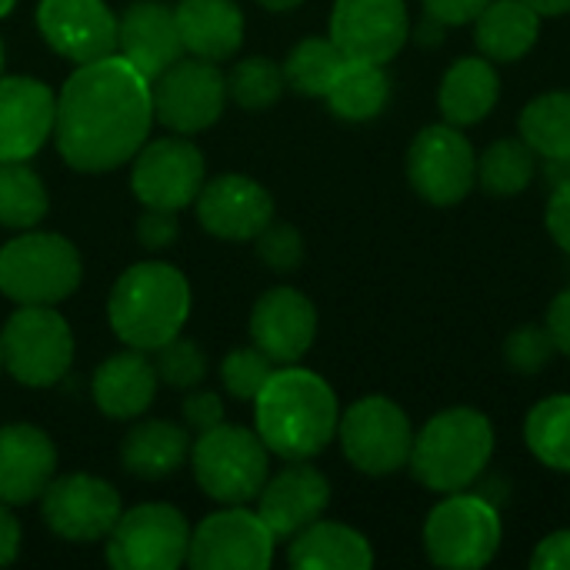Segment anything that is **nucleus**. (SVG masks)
Here are the masks:
<instances>
[{"mask_svg":"<svg viewBox=\"0 0 570 570\" xmlns=\"http://www.w3.org/2000/svg\"><path fill=\"white\" fill-rule=\"evenodd\" d=\"M150 124V80L120 53L80 63L57 94V150L80 174H104L134 160Z\"/></svg>","mask_w":570,"mask_h":570,"instance_id":"nucleus-1","label":"nucleus"},{"mask_svg":"<svg viewBox=\"0 0 570 570\" xmlns=\"http://www.w3.org/2000/svg\"><path fill=\"white\" fill-rule=\"evenodd\" d=\"M257 438L284 461H311L337 438V394L304 367L284 364L254 397Z\"/></svg>","mask_w":570,"mask_h":570,"instance_id":"nucleus-2","label":"nucleus"},{"mask_svg":"<svg viewBox=\"0 0 570 570\" xmlns=\"http://www.w3.org/2000/svg\"><path fill=\"white\" fill-rule=\"evenodd\" d=\"M107 317L127 347L157 351L184 331L190 317V284L174 264L140 261L117 277Z\"/></svg>","mask_w":570,"mask_h":570,"instance_id":"nucleus-3","label":"nucleus"},{"mask_svg":"<svg viewBox=\"0 0 570 570\" xmlns=\"http://www.w3.org/2000/svg\"><path fill=\"white\" fill-rule=\"evenodd\" d=\"M494 458V428L474 407L434 414L411 448V474L438 494L468 491Z\"/></svg>","mask_w":570,"mask_h":570,"instance_id":"nucleus-4","label":"nucleus"},{"mask_svg":"<svg viewBox=\"0 0 570 570\" xmlns=\"http://www.w3.org/2000/svg\"><path fill=\"white\" fill-rule=\"evenodd\" d=\"M77 247L47 230H23L0 247V294L13 304H57L80 284Z\"/></svg>","mask_w":570,"mask_h":570,"instance_id":"nucleus-5","label":"nucleus"},{"mask_svg":"<svg viewBox=\"0 0 570 570\" xmlns=\"http://www.w3.org/2000/svg\"><path fill=\"white\" fill-rule=\"evenodd\" d=\"M504 528L498 508L468 491L444 494V501L428 514L424 551L431 564L448 570H478L494 561Z\"/></svg>","mask_w":570,"mask_h":570,"instance_id":"nucleus-6","label":"nucleus"},{"mask_svg":"<svg viewBox=\"0 0 570 570\" xmlns=\"http://www.w3.org/2000/svg\"><path fill=\"white\" fill-rule=\"evenodd\" d=\"M267 444L234 424H217L200 431L197 444L190 448V464L200 491L220 504H247L257 501L261 488L267 484Z\"/></svg>","mask_w":570,"mask_h":570,"instance_id":"nucleus-7","label":"nucleus"},{"mask_svg":"<svg viewBox=\"0 0 570 570\" xmlns=\"http://www.w3.org/2000/svg\"><path fill=\"white\" fill-rule=\"evenodd\" d=\"M3 367L23 387H53L73 364L70 324L50 304H20L0 331Z\"/></svg>","mask_w":570,"mask_h":570,"instance_id":"nucleus-8","label":"nucleus"},{"mask_svg":"<svg viewBox=\"0 0 570 570\" xmlns=\"http://www.w3.org/2000/svg\"><path fill=\"white\" fill-rule=\"evenodd\" d=\"M344 458L371 478H387L411 461L414 431L407 414L387 397H364L337 421Z\"/></svg>","mask_w":570,"mask_h":570,"instance_id":"nucleus-9","label":"nucleus"},{"mask_svg":"<svg viewBox=\"0 0 570 570\" xmlns=\"http://www.w3.org/2000/svg\"><path fill=\"white\" fill-rule=\"evenodd\" d=\"M407 180L434 207L461 204L478 180V157L461 127L448 120L424 127L407 147Z\"/></svg>","mask_w":570,"mask_h":570,"instance_id":"nucleus-10","label":"nucleus"},{"mask_svg":"<svg viewBox=\"0 0 570 570\" xmlns=\"http://www.w3.org/2000/svg\"><path fill=\"white\" fill-rule=\"evenodd\" d=\"M190 551L187 518L170 504H137L117 518L107 561L117 570H177Z\"/></svg>","mask_w":570,"mask_h":570,"instance_id":"nucleus-11","label":"nucleus"},{"mask_svg":"<svg viewBox=\"0 0 570 570\" xmlns=\"http://www.w3.org/2000/svg\"><path fill=\"white\" fill-rule=\"evenodd\" d=\"M150 100L154 120L177 134H197L220 120L227 104V77L214 60L180 57L150 80Z\"/></svg>","mask_w":570,"mask_h":570,"instance_id":"nucleus-12","label":"nucleus"},{"mask_svg":"<svg viewBox=\"0 0 570 570\" xmlns=\"http://www.w3.org/2000/svg\"><path fill=\"white\" fill-rule=\"evenodd\" d=\"M274 534L261 514L227 504L190 534L187 564L194 570H267L274 561Z\"/></svg>","mask_w":570,"mask_h":570,"instance_id":"nucleus-13","label":"nucleus"},{"mask_svg":"<svg viewBox=\"0 0 570 570\" xmlns=\"http://www.w3.org/2000/svg\"><path fill=\"white\" fill-rule=\"evenodd\" d=\"M120 514H124L120 494L107 481L90 474L57 478L40 494V518L63 541H77V544L104 541L110 538Z\"/></svg>","mask_w":570,"mask_h":570,"instance_id":"nucleus-14","label":"nucleus"},{"mask_svg":"<svg viewBox=\"0 0 570 570\" xmlns=\"http://www.w3.org/2000/svg\"><path fill=\"white\" fill-rule=\"evenodd\" d=\"M411 37L404 0H337L331 10V40L347 60L387 63Z\"/></svg>","mask_w":570,"mask_h":570,"instance_id":"nucleus-15","label":"nucleus"},{"mask_svg":"<svg viewBox=\"0 0 570 570\" xmlns=\"http://www.w3.org/2000/svg\"><path fill=\"white\" fill-rule=\"evenodd\" d=\"M130 187L144 207L180 210L194 204L204 187V154L180 137L150 140L137 150Z\"/></svg>","mask_w":570,"mask_h":570,"instance_id":"nucleus-16","label":"nucleus"},{"mask_svg":"<svg viewBox=\"0 0 570 570\" xmlns=\"http://www.w3.org/2000/svg\"><path fill=\"white\" fill-rule=\"evenodd\" d=\"M37 27L43 40L73 63L117 53V17L104 0H40Z\"/></svg>","mask_w":570,"mask_h":570,"instance_id":"nucleus-17","label":"nucleus"},{"mask_svg":"<svg viewBox=\"0 0 570 570\" xmlns=\"http://www.w3.org/2000/svg\"><path fill=\"white\" fill-rule=\"evenodd\" d=\"M197 220L220 240H254L274 220V197L244 174H220L200 187Z\"/></svg>","mask_w":570,"mask_h":570,"instance_id":"nucleus-18","label":"nucleus"},{"mask_svg":"<svg viewBox=\"0 0 570 570\" xmlns=\"http://www.w3.org/2000/svg\"><path fill=\"white\" fill-rule=\"evenodd\" d=\"M250 337L274 364H297L317 337V311L294 287H271L250 311Z\"/></svg>","mask_w":570,"mask_h":570,"instance_id":"nucleus-19","label":"nucleus"},{"mask_svg":"<svg viewBox=\"0 0 570 570\" xmlns=\"http://www.w3.org/2000/svg\"><path fill=\"white\" fill-rule=\"evenodd\" d=\"M57 97L33 77H0V160H30L53 134Z\"/></svg>","mask_w":570,"mask_h":570,"instance_id":"nucleus-20","label":"nucleus"},{"mask_svg":"<svg viewBox=\"0 0 570 570\" xmlns=\"http://www.w3.org/2000/svg\"><path fill=\"white\" fill-rule=\"evenodd\" d=\"M327 504H331V484L307 461H291L257 494V514L277 541L294 538L297 531L314 524L327 511Z\"/></svg>","mask_w":570,"mask_h":570,"instance_id":"nucleus-21","label":"nucleus"},{"mask_svg":"<svg viewBox=\"0 0 570 570\" xmlns=\"http://www.w3.org/2000/svg\"><path fill=\"white\" fill-rule=\"evenodd\" d=\"M117 53L130 60L147 80L160 77L184 57V40L174 20V7L160 0H137L117 20Z\"/></svg>","mask_w":570,"mask_h":570,"instance_id":"nucleus-22","label":"nucleus"},{"mask_svg":"<svg viewBox=\"0 0 570 570\" xmlns=\"http://www.w3.org/2000/svg\"><path fill=\"white\" fill-rule=\"evenodd\" d=\"M57 474V448L33 424L0 428V501L17 508L40 501Z\"/></svg>","mask_w":570,"mask_h":570,"instance_id":"nucleus-23","label":"nucleus"},{"mask_svg":"<svg viewBox=\"0 0 570 570\" xmlns=\"http://www.w3.org/2000/svg\"><path fill=\"white\" fill-rule=\"evenodd\" d=\"M157 367L154 361L130 347L120 351L114 357H107L97 374H94V404L100 407V414L114 417V421H134L140 414L150 411L154 397H157Z\"/></svg>","mask_w":570,"mask_h":570,"instance_id":"nucleus-24","label":"nucleus"},{"mask_svg":"<svg viewBox=\"0 0 570 570\" xmlns=\"http://www.w3.org/2000/svg\"><path fill=\"white\" fill-rule=\"evenodd\" d=\"M174 20L184 50L204 60H230L244 43V13L234 0H180Z\"/></svg>","mask_w":570,"mask_h":570,"instance_id":"nucleus-25","label":"nucleus"},{"mask_svg":"<svg viewBox=\"0 0 570 570\" xmlns=\"http://www.w3.org/2000/svg\"><path fill=\"white\" fill-rule=\"evenodd\" d=\"M501 97V77L494 70V60L488 57H461L448 67L438 107L448 124L454 127H474L481 124Z\"/></svg>","mask_w":570,"mask_h":570,"instance_id":"nucleus-26","label":"nucleus"},{"mask_svg":"<svg viewBox=\"0 0 570 570\" xmlns=\"http://www.w3.org/2000/svg\"><path fill=\"white\" fill-rule=\"evenodd\" d=\"M287 561L301 570H367L374 564V551L361 531L317 518L294 534Z\"/></svg>","mask_w":570,"mask_h":570,"instance_id":"nucleus-27","label":"nucleus"},{"mask_svg":"<svg viewBox=\"0 0 570 570\" xmlns=\"http://www.w3.org/2000/svg\"><path fill=\"white\" fill-rule=\"evenodd\" d=\"M541 33V13L524 0H491L474 20V43L494 63L531 53Z\"/></svg>","mask_w":570,"mask_h":570,"instance_id":"nucleus-28","label":"nucleus"},{"mask_svg":"<svg viewBox=\"0 0 570 570\" xmlns=\"http://www.w3.org/2000/svg\"><path fill=\"white\" fill-rule=\"evenodd\" d=\"M187 431L170 421H140L120 444V461L134 478L160 481L187 461Z\"/></svg>","mask_w":570,"mask_h":570,"instance_id":"nucleus-29","label":"nucleus"},{"mask_svg":"<svg viewBox=\"0 0 570 570\" xmlns=\"http://www.w3.org/2000/svg\"><path fill=\"white\" fill-rule=\"evenodd\" d=\"M387 97H391V80L384 73V63L344 60L324 100L341 120L361 124V120H374L387 107Z\"/></svg>","mask_w":570,"mask_h":570,"instance_id":"nucleus-30","label":"nucleus"},{"mask_svg":"<svg viewBox=\"0 0 570 570\" xmlns=\"http://www.w3.org/2000/svg\"><path fill=\"white\" fill-rule=\"evenodd\" d=\"M521 140L544 160H568L570 90L541 94L521 110Z\"/></svg>","mask_w":570,"mask_h":570,"instance_id":"nucleus-31","label":"nucleus"},{"mask_svg":"<svg viewBox=\"0 0 570 570\" xmlns=\"http://www.w3.org/2000/svg\"><path fill=\"white\" fill-rule=\"evenodd\" d=\"M524 438L544 468L570 474V394L538 401L524 421Z\"/></svg>","mask_w":570,"mask_h":570,"instance_id":"nucleus-32","label":"nucleus"},{"mask_svg":"<svg viewBox=\"0 0 570 570\" xmlns=\"http://www.w3.org/2000/svg\"><path fill=\"white\" fill-rule=\"evenodd\" d=\"M538 174V154L521 137L494 140L478 157V184L491 197H514L521 194Z\"/></svg>","mask_w":570,"mask_h":570,"instance_id":"nucleus-33","label":"nucleus"},{"mask_svg":"<svg viewBox=\"0 0 570 570\" xmlns=\"http://www.w3.org/2000/svg\"><path fill=\"white\" fill-rule=\"evenodd\" d=\"M47 187L27 160H0V224L10 230H30L47 217Z\"/></svg>","mask_w":570,"mask_h":570,"instance_id":"nucleus-34","label":"nucleus"},{"mask_svg":"<svg viewBox=\"0 0 570 570\" xmlns=\"http://www.w3.org/2000/svg\"><path fill=\"white\" fill-rule=\"evenodd\" d=\"M344 53L331 37H304L284 60L287 83L304 97H327L337 70L344 67Z\"/></svg>","mask_w":570,"mask_h":570,"instance_id":"nucleus-35","label":"nucleus"},{"mask_svg":"<svg viewBox=\"0 0 570 570\" xmlns=\"http://www.w3.org/2000/svg\"><path fill=\"white\" fill-rule=\"evenodd\" d=\"M287 87L284 67L267 57H247L227 73V97L244 110H264L281 100Z\"/></svg>","mask_w":570,"mask_h":570,"instance_id":"nucleus-36","label":"nucleus"},{"mask_svg":"<svg viewBox=\"0 0 570 570\" xmlns=\"http://www.w3.org/2000/svg\"><path fill=\"white\" fill-rule=\"evenodd\" d=\"M154 367H157V377L174 391H194L207 377L204 351L194 341H184L180 334L174 341H167L164 347H157Z\"/></svg>","mask_w":570,"mask_h":570,"instance_id":"nucleus-37","label":"nucleus"},{"mask_svg":"<svg viewBox=\"0 0 570 570\" xmlns=\"http://www.w3.org/2000/svg\"><path fill=\"white\" fill-rule=\"evenodd\" d=\"M271 374H274V361L261 347H237L220 364V381L227 394L237 401H254Z\"/></svg>","mask_w":570,"mask_h":570,"instance_id":"nucleus-38","label":"nucleus"},{"mask_svg":"<svg viewBox=\"0 0 570 570\" xmlns=\"http://www.w3.org/2000/svg\"><path fill=\"white\" fill-rule=\"evenodd\" d=\"M558 354L554 337L548 331V324H524L518 331H511V337L504 341V361L514 374H538L551 364V357Z\"/></svg>","mask_w":570,"mask_h":570,"instance_id":"nucleus-39","label":"nucleus"},{"mask_svg":"<svg viewBox=\"0 0 570 570\" xmlns=\"http://www.w3.org/2000/svg\"><path fill=\"white\" fill-rule=\"evenodd\" d=\"M257 257L274 271H294L304 261V237L291 224H267L257 237Z\"/></svg>","mask_w":570,"mask_h":570,"instance_id":"nucleus-40","label":"nucleus"},{"mask_svg":"<svg viewBox=\"0 0 570 570\" xmlns=\"http://www.w3.org/2000/svg\"><path fill=\"white\" fill-rule=\"evenodd\" d=\"M177 210H160V207H147L137 220V240L150 250H164L177 240Z\"/></svg>","mask_w":570,"mask_h":570,"instance_id":"nucleus-41","label":"nucleus"},{"mask_svg":"<svg viewBox=\"0 0 570 570\" xmlns=\"http://www.w3.org/2000/svg\"><path fill=\"white\" fill-rule=\"evenodd\" d=\"M180 414H184L187 428H194L197 434H200V431H210V428H217V424H224V404H220V397H217L214 391H200V387L187 391Z\"/></svg>","mask_w":570,"mask_h":570,"instance_id":"nucleus-42","label":"nucleus"},{"mask_svg":"<svg viewBox=\"0 0 570 570\" xmlns=\"http://www.w3.org/2000/svg\"><path fill=\"white\" fill-rule=\"evenodd\" d=\"M488 3L491 0H424V17L438 20L441 27H464L474 23Z\"/></svg>","mask_w":570,"mask_h":570,"instance_id":"nucleus-43","label":"nucleus"},{"mask_svg":"<svg viewBox=\"0 0 570 570\" xmlns=\"http://www.w3.org/2000/svg\"><path fill=\"white\" fill-rule=\"evenodd\" d=\"M548 234L554 237V244L570 254V180H561L548 200V214H544Z\"/></svg>","mask_w":570,"mask_h":570,"instance_id":"nucleus-44","label":"nucleus"},{"mask_svg":"<svg viewBox=\"0 0 570 570\" xmlns=\"http://www.w3.org/2000/svg\"><path fill=\"white\" fill-rule=\"evenodd\" d=\"M531 568L534 570H570V531H558V534H548L534 558H531Z\"/></svg>","mask_w":570,"mask_h":570,"instance_id":"nucleus-45","label":"nucleus"},{"mask_svg":"<svg viewBox=\"0 0 570 570\" xmlns=\"http://www.w3.org/2000/svg\"><path fill=\"white\" fill-rule=\"evenodd\" d=\"M548 331L554 337V347L570 357V287L554 297V304L548 311Z\"/></svg>","mask_w":570,"mask_h":570,"instance_id":"nucleus-46","label":"nucleus"},{"mask_svg":"<svg viewBox=\"0 0 570 570\" xmlns=\"http://www.w3.org/2000/svg\"><path fill=\"white\" fill-rule=\"evenodd\" d=\"M20 554V521L10 514V504L0 501V568L13 564Z\"/></svg>","mask_w":570,"mask_h":570,"instance_id":"nucleus-47","label":"nucleus"},{"mask_svg":"<svg viewBox=\"0 0 570 570\" xmlns=\"http://www.w3.org/2000/svg\"><path fill=\"white\" fill-rule=\"evenodd\" d=\"M531 3L541 17H564L570 13V0H524Z\"/></svg>","mask_w":570,"mask_h":570,"instance_id":"nucleus-48","label":"nucleus"},{"mask_svg":"<svg viewBox=\"0 0 570 570\" xmlns=\"http://www.w3.org/2000/svg\"><path fill=\"white\" fill-rule=\"evenodd\" d=\"M257 3H264V7H267V10H274V13H287V10L301 7L304 0H257Z\"/></svg>","mask_w":570,"mask_h":570,"instance_id":"nucleus-49","label":"nucleus"},{"mask_svg":"<svg viewBox=\"0 0 570 570\" xmlns=\"http://www.w3.org/2000/svg\"><path fill=\"white\" fill-rule=\"evenodd\" d=\"M13 3H17V0H0V20L13 10Z\"/></svg>","mask_w":570,"mask_h":570,"instance_id":"nucleus-50","label":"nucleus"},{"mask_svg":"<svg viewBox=\"0 0 570 570\" xmlns=\"http://www.w3.org/2000/svg\"><path fill=\"white\" fill-rule=\"evenodd\" d=\"M0 70H3V43H0Z\"/></svg>","mask_w":570,"mask_h":570,"instance_id":"nucleus-51","label":"nucleus"},{"mask_svg":"<svg viewBox=\"0 0 570 570\" xmlns=\"http://www.w3.org/2000/svg\"><path fill=\"white\" fill-rule=\"evenodd\" d=\"M0 367H3V347H0Z\"/></svg>","mask_w":570,"mask_h":570,"instance_id":"nucleus-52","label":"nucleus"}]
</instances>
